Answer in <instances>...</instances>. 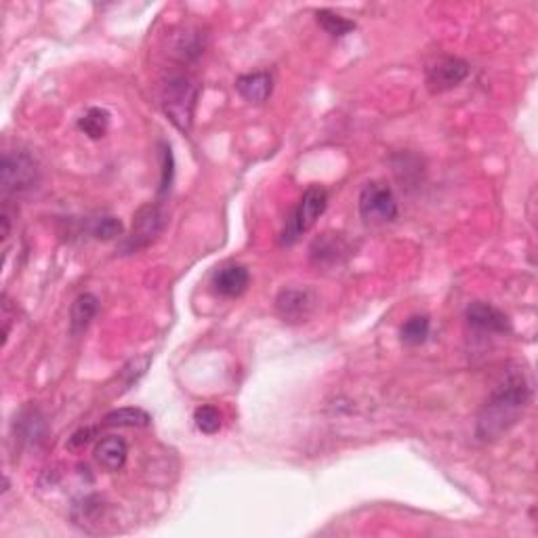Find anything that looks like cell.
<instances>
[{"label":"cell","mask_w":538,"mask_h":538,"mask_svg":"<svg viewBox=\"0 0 538 538\" xmlns=\"http://www.w3.org/2000/svg\"><path fill=\"white\" fill-rule=\"evenodd\" d=\"M351 254V248L343 238V234H333L326 231L320 238L314 240V245L309 246V257L316 265H334L345 261Z\"/></svg>","instance_id":"7c38bea8"},{"label":"cell","mask_w":538,"mask_h":538,"mask_svg":"<svg viewBox=\"0 0 538 538\" xmlns=\"http://www.w3.org/2000/svg\"><path fill=\"white\" fill-rule=\"evenodd\" d=\"M236 91L248 103H265L269 100L271 91H274V76L265 69L242 74V76L236 78Z\"/></svg>","instance_id":"5bb4252c"},{"label":"cell","mask_w":538,"mask_h":538,"mask_svg":"<svg viewBox=\"0 0 538 538\" xmlns=\"http://www.w3.org/2000/svg\"><path fill=\"white\" fill-rule=\"evenodd\" d=\"M11 320H13V316H11V301L7 299V294H3V345L9 339Z\"/></svg>","instance_id":"4316f807"},{"label":"cell","mask_w":538,"mask_h":538,"mask_svg":"<svg viewBox=\"0 0 538 538\" xmlns=\"http://www.w3.org/2000/svg\"><path fill=\"white\" fill-rule=\"evenodd\" d=\"M194 423L202 433L206 436H215V433L221 430V413L211 404H205V406H198L194 410Z\"/></svg>","instance_id":"603a6c76"},{"label":"cell","mask_w":538,"mask_h":538,"mask_svg":"<svg viewBox=\"0 0 538 538\" xmlns=\"http://www.w3.org/2000/svg\"><path fill=\"white\" fill-rule=\"evenodd\" d=\"M149 364H152V356H148V354L137 356V357H132L131 362H126V366L120 370V381H123L124 389H129V387L135 385L137 381L148 373Z\"/></svg>","instance_id":"cb8c5ba5"},{"label":"cell","mask_w":538,"mask_h":538,"mask_svg":"<svg viewBox=\"0 0 538 538\" xmlns=\"http://www.w3.org/2000/svg\"><path fill=\"white\" fill-rule=\"evenodd\" d=\"M316 21H317V26H320L326 34H331L333 38H343L349 32L356 30V21L334 13V11H331V9L316 11Z\"/></svg>","instance_id":"ffe728a7"},{"label":"cell","mask_w":538,"mask_h":538,"mask_svg":"<svg viewBox=\"0 0 538 538\" xmlns=\"http://www.w3.org/2000/svg\"><path fill=\"white\" fill-rule=\"evenodd\" d=\"M200 97L198 80L189 74H173L160 91V108L177 131L188 135L192 131L196 103Z\"/></svg>","instance_id":"7a4b0ae2"},{"label":"cell","mask_w":538,"mask_h":538,"mask_svg":"<svg viewBox=\"0 0 538 538\" xmlns=\"http://www.w3.org/2000/svg\"><path fill=\"white\" fill-rule=\"evenodd\" d=\"M465 320L476 333L482 334H509L511 333V320H509L505 311L496 309L494 305L482 303H470L465 309Z\"/></svg>","instance_id":"9c48e42d"},{"label":"cell","mask_w":538,"mask_h":538,"mask_svg":"<svg viewBox=\"0 0 538 538\" xmlns=\"http://www.w3.org/2000/svg\"><path fill=\"white\" fill-rule=\"evenodd\" d=\"M248 285H251V274H248V269L240 263L221 265L211 277L213 291L225 299H236L240 297V294H245Z\"/></svg>","instance_id":"30bf717a"},{"label":"cell","mask_w":538,"mask_h":538,"mask_svg":"<svg viewBox=\"0 0 538 538\" xmlns=\"http://www.w3.org/2000/svg\"><path fill=\"white\" fill-rule=\"evenodd\" d=\"M152 416L143 408H118L101 419L100 427H148Z\"/></svg>","instance_id":"ac0fdd59"},{"label":"cell","mask_w":538,"mask_h":538,"mask_svg":"<svg viewBox=\"0 0 538 538\" xmlns=\"http://www.w3.org/2000/svg\"><path fill=\"white\" fill-rule=\"evenodd\" d=\"M317 308V297L309 288H285L276 297V311L282 322H308Z\"/></svg>","instance_id":"ba28073f"},{"label":"cell","mask_w":538,"mask_h":538,"mask_svg":"<svg viewBox=\"0 0 538 538\" xmlns=\"http://www.w3.org/2000/svg\"><path fill=\"white\" fill-rule=\"evenodd\" d=\"M91 236L103 242L116 240L120 238V236H124V225L118 217H112V215L100 217L91 223Z\"/></svg>","instance_id":"7402d4cb"},{"label":"cell","mask_w":538,"mask_h":538,"mask_svg":"<svg viewBox=\"0 0 538 538\" xmlns=\"http://www.w3.org/2000/svg\"><path fill=\"white\" fill-rule=\"evenodd\" d=\"M92 456H95L97 465L101 470H106L109 473L120 471L126 465V459H129V446L123 438H103L97 442L95 450H92Z\"/></svg>","instance_id":"4fadbf2b"},{"label":"cell","mask_w":538,"mask_h":538,"mask_svg":"<svg viewBox=\"0 0 538 538\" xmlns=\"http://www.w3.org/2000/svg\"><path fill=\"white\" fill-rule=\"evenodd\" d=\"M532 400V387L522 368H509L502 374L488 400L479 410L476 436L482 442H494L513 425L519 423Z\"/></svg>","instance_id":"6da1fadb"},{"label":"cell","mask_w":538,"mask_h":538,"mask_svg":"<svg viewBox=\"0 0 538 538\" xmlns=\"http://www.w3.org/2000/svg\"><path fill=\"white\" fill-rule=\"evenodd\" d=\"M100 430H101V427H83V430L74 431L72 438H69L68 444H66L68 450H74V453H76V450H83L84 446H89L92 439L97 438Z\"/></svg>","instance_id":"484cf974"},{"label":"cell","mask_w":538,"mask_h":538,"mask_svg":"<svg viewBox=\"0 0 538 538\" xmlns=\"http://www.w3.org/2000/svg\"><path fill=\"white\" fill-rule=\"evenodd\" d=\"M100 311V299L91 293H83L78 294L76 301L72 303V311H69V333L74 337H80L89 324L92 322V317L97 316Z\"/></svg>","instance_id":"9a60e30c"},{"label":"cell","mask_w":538,"mask_h":538,"mask_svg":"<svg viewBox=\"0 0 538 538\" xmlns=\"http://www.w3.org/2000/svg\"><path fill=\"white\" fill-rule=\"evenodd\" d=\"M430 328H431V322L427 316L408 317V320L402 324V331H400L402 343L408 347L423 345L427 337H430Z\"/></svg>","instance_id":"44dd1931"},{"label":"cell","mask_w":538,"mask_h":538,"mask_svg":"<svg viewBox=\"0 0 538 538\" xmlns=\"http://www.w3.org/2000/svg\"><path fill=\"white\" fill-rule=\"evenodd\" d=\"M103 513H106V505L100 496H84V499L76 501L72 505V522L86 532H92V526L101 524Z\"/></svg>","instance_id":"2e32d148"},{"label":"cell","mask_w":538,"mask_h":538,"mask_svg":"<svg viewBox=\"0 0 538 538\" xmlns=\"http://www.w3.org/2000/svg\"><path fill=\"white\" fill-rule=\"evenodd\" d=\"M206 49V38L200 30H185L179 34L175 44H173L171 55L181 63H192L205 53Z\"/></svg>","instance_id":"e0dca14e"},{"label":"cell","mask_w":538,"mask_h":538,"mask_svg":"<svg viewBox=\"0 0 538 538\" xmlns=\"http://www.w3.org/2000/svg\"><path fill=\"white\" fill-rule=\"evenodd\" d=\"M40 179V165L36 156L23 149L15 152H4L3 165H0V189H3V200L21 196L36 188Z\"/></svg>","instance_id":"3957f363"},{"label":"cell","mask_w":538,"mask_h":538,"mask_svg":"<svg viewBox=\"0 0 538 538\" xmlns=\"http://www.w3.org/2000/svg\"><path fill=\"white\" fill-rule=\"evenodd\" d=\"M470 76V63L461 57H439L438 61H433L430 68H427V89H430L433 95H439V92L453 91L459 86L462 80Z\"/></svg>","instance_id":"52a82bcc"},{"label":"cell","mask_w":538,"mask_h":538,"mask_svg":"<svg viewBox=\"0 0 538 538\" xmlns=\"http://www.w3.org/2000/svg\"><path fill=\"white\" fill-rule=\"evenodd\" d=\"M360 217L368 225H385L397 219V200L387 183L370 181L362 188L357 198Z\"/></svg>","instance_id":"8992f818"},{"label":"cell","mask_w":538,"mask_h":538,"mask_svg":"<svg viewBox=\"0 0 538 538\" xmlns=\"http://www.w3.org/2000/svg\"><path fill=\"white\" fill-rule=\"evenodd\" d=\"M13 436L15 442L21 446H36V444L44 442L46 423L43 413L34 406L23 408L13 421Z\"/></svg>","instance_id":"8fae6325"},{"label":"cell","mask_w":538,"mask_h":538,"mask_svg":"<svg viewBox=\"0 0 538 538\" xmlns=\"http://www.w3.org/2000/svg\"><path fill=\"white\" fill-rule=\"evenodd\" d=\"M328 206V192L322 188V185H311L301 196L299 205L293 208V213L288 215L285 229L280 234V245L282 246H291L297 242L305 231H309L314 228L317 219L324 215Z\"/></svg>","instance_id":"277c9868"},{"label":"cell","mask_w":538,"mask_h":538,"mask_svg":"<svg viewBox=\"0 0 538 538\" xmlns=\"http://www.w3.org/2000/svg\"><path fill=\"white\" fill-rule=\"evenodd\" d=\"M160 160H162V175H160V188L158 196H166L173 188V177H175V158H173V149L169 143L160 146Z\"/></svg>","instance_id":"d4e9b609"},{"label":"cell","mask_w":538,"mask_h":538,"mask_svg":"<svg viewBox=\"0 0 538 538\" xmlns=\"http://www.w3.org/2000/svg\"><path fill=\"white\" fill-rule=\"evenodd\" d=\"M109 118H112V116H109L108 109L89 108L78 118V129L83 131L86 137L101 139V137H106V132L109 129Z\"/></svg>","instance_id":"d6986e66"},{"label":"cell","mask_w":538,"mask_h":538,"mask_svg":"<svg viewBox=\"0 0 538 538\" xmlns=\"http://www.w3.org/2000/svg\"><path fill=\"white\" fill-rule=\"evenodd\" d=\"M169 225V217H166L165 208L158 202H149V205L141 206L132 217L131 234L126 236L120 245V251L124 254H132L143 251L149 245H154L160 238L162 231Z\"/></svg>","instance_id":"5b68a950"}]
</instances>
